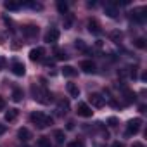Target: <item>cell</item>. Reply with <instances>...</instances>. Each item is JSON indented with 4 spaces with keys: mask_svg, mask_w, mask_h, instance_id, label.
Returning <instances> with one entry per match:
<instances>
[{
    "mask_svg": "<svg viewBox=\"0 0 147 147\" xmlns=\"http://www.w3.org/2000/svg\"><path fill=\"white\" fill-rule=\"evenodd\" d=\"M31 95H33V99H35L36 102H40V104H50V102H52V94H50L47 88H43V87L33 85V87H31Z\"/></svg>",
    "mask_w": 147,
    "mask_h": 147,
    "instance_id": "cell-1",
    "label": "cell"
},
{
    "mask_svg": "<svg viewBox=\"0 0 147 147\" xmlns=\"http://www.w3.org/2000/svg\"><path fill=\"white\" fill-rule=\"evenodd\" d=\"M30 121H31L36 128H47L49 125L54 123V119H52L50 116L43 114V113H31V114H30Z\"/></svg>",
    "mask_w": 147,
    "mask_h": 147,
    "instance_id": "cell-2",
    "label": "cell"
},
{
    "mask_svg": "<svg viewBox=\"0 0 147 147\" xmlns=\"http://www.w3.org/2000/svg\"><path fill=\"white\" fill-rule=\"evenodd\" d=\"M140 125H142V119H140V118L130 119V121H128V125H126V131H125V135H126V137L135 135V133L140 130Z\"/></svg>",
    "mask_w": 147,
    "mask_h": 147,
    "instance_id": "cell-3",
    "label": "cell"
},
{
    "mask_svg": "<svg viewBox=\"0 0 147 147\" xmlns=\"http://www.w3.org/2000/svg\"><path fill=\"white\" fill-rule=\"evenodd\" d=\"M88 100H90V104H92L94 107H99V109L104 107V104H106V99H104L100 94H95V92L88 95Z\"/></svg>",
    "mask_w": 147,
    "mask_h": 147,
    "instance_id": "cell-4",
    "label": "cell"
},
{
    "mask_svg": "<svg viewBox=\"0 0 147 147\" xmlns=\"http://www.w3.org/2000/svg\"><path fill=\"white\" fill-rule=\"evenodd\" d=\"M76 113H78V116H83V118H90V116L94 114L92 107H90L88 104H85V102H80V104H78Z\"/></svg>",
    "mask_w": 147,
    "mask_h": 147,
    "instance_id": "cell-5",
    "label": "cell"
},
{
    "mask_svg": "<svg viewBox=\"0 0 147 147\" xmlns=\"http://www.w3.org/2000/svg\"><path fill=\"white\" fill-rule=\"evenodd\" d=\"M23 35H24L26 38H35V36H38V26H35V24H26V26H23Z\"/></svg>",
    "mask_w": 147,
    "mask_h": 147,
    "instance_id": "cell-6",
    "label": "cell"
},
{
    "mask_svg": "<svg viewBox=\"0 0 147 147\" xmlns=\"http://www.w3.org/2000/svg\"><path fill=\"white\" fill-rule=\"evenodd\" d=\"M59 36H61L59 30H55V28H50V30L45 33V42H47V43H55V42L59 40Z\"/></svg>",
    "mask_w": 147,
    "mask_h": 147,
    "instance_id": "cell-7",
    "label": "cell"
},
{
    "mask_svg": "<svg viewBox=\"0 0 147 147\" xmlns=\"http://www.w3.org/2000/svg\"><path fill=\"white\" fill-rule=\"evenodd\" d=\"M104 12H106L109 18H113V19L118 18V14H119V12H118V7H116L114 2H107V4L104 5Z\"/></svg>",
    "mask_w": 147,
    "mask_h": 147,
    "instance_id": "cell-8",
    "label": "cell"
},
{
    "mask_svg": "<svg viewBox=\"0 0 147 147\" xmlns=\"http://www.w3.org/2000/svg\"><path fill=\"white\" fill-rule=\"evenodd\" d=\"M43 54H45V50H43L42 47L31 49V50H30V59H31L33 62H36V61H42V59H43Z\"/></svg>",
    "mask_w": 147,
    "mask_h": 147,
    "instance_id": "cell-9",
    "label": "cell"
},
{
    "mask_svg": "<svg viewBox=\"0 0 147 147\" xmlns=\"http://www.w3.org/2000/svg\"><path fill=\"white\" fill-rule=\"evenodd\" d=\"M12 73H14L16 76H24V73H26L24 64H23V62H19V61L12 62Z\"/></svg>",
    "mask_w": 147,
    "mask_h": 147,
    "instance_id": "cell-10",
    "label": "cell"
},
{
    "mask_svg": "<svg viewBox=\"0 0 147 147\" xmlns=\"http://www.w3.org/2000/svg\"><path fill=\"white\" fill-rule=\"evenodd\" d=\"M144 12H145L144 7H142V9H135V11L131 12V19L137 21V23H144V21H145V14H144Z\"/></svg>",
    "mask_w": 147,
    "mask_h": 147,
    "instance_id": "cell-11",
    "label": "cell"
},
{
    "mask_svg": "<svg viewBox=\"0 0 147 147\" xmlns=\"http://www.w3.org/2000/svg\"><path fill=\"white\" fill-rule=\"evenodd\" d=\"M80 67H82L83 73H88V75H90V73H95V64L92 61H82Z\"/></svg>",
    "mask_w": 147,
    "mask_h": 147,
    "instance_id": "cell-12",
    "label": "cell"
},
{
    "mask_svg": "<svg viewBox=\"0 0 147 147\" xmlns=\"http://www.w3.org/2000/svg\"><path fill=\"white\" fill-rule=\"evenodd\" d=\"M123 97H125V104H133L137 100V95L135 92L128 90V88H123Z\"/></svg>",
    "mask_w": 147,
    "mask_h": 147,
    "instance_id": "cell-13",
    "label": "cell"
},
{
    "mask_svg": "<svg viewBox=\"0 0 147 147\" xmlns=\"http://www.w3.org/2000/svg\"><path fill=\"white\" fill-rule=\"evenodd\" d=\"M18 138H19L21 142H28V140L31 138V131H30L28 128H24V126H23V128H19V130H18Z\"/></svg>",
    "mask_w": 147,
    "mask_h": 147,
    "instance_id": "cell-14",
    "label": "cell"
},
{
    "mask_svg": "<svg viewBox=\"0 0 147 147\" xmlns=\"http://www.w3.org/2000/svg\"><path fill=\"white\" fill-rule=\"evenodd\" d=\"M88 31L94 33V35H100V24L95 21V19H88Z\"/></svg>",
    "mask_w": 147,
    "mask_h": 147,
    "instance_id": "cell-15",
    "label": "cell"
},
{
    "mask_svg": "<svg viewBox=\"0 0 147 147\" xmlns=\"http://www.w3.org/2000/svg\"><path fill=\"white\" fill-rule=\"evenodd\" d=\"M69 111V100H59V106H57V113L59 114H66Z\"/></svg>",
    "mask_w": 147,
    "mask_h": 147,
    "instance_id": "cell-16",
    "label": "cell"
},
{
    "mask_svg": "<svg viewBox=\"0 0 147 147\" xmlns=\"http://www.w3.org/2000/svg\"><path fill=\"white\" fill-rule=\"evenodd\" d=\"M66 88H67V92H69L71 97H78V95H80V88H78L75 83H67Z\"/></svg>",
    "mask_w": 147,
    "mask_h": 147,
    "instance_id": "cell-17",
    "label": "cell"
},
{
    "mask_svg": "<svg viewBox=\"0 0 147 147\" xmlns=\"http://www.w3.org/2000/svg\"><path fill=\"white\" fill-rule=\"evenodd\" d=\"M62 75L67 76V78H73V76H76V69L73 66H64L62 67Z\"/></svg>",
    "mask_w": 147,
    "mask_h": 147,
    "instance_id": "cell-18",
    "label": "cell"
},
{
    "mask_svg": "<svg viewBox=\"0 0 147 147\" xmlns=\"http://www.w3.org/2000/svg\"><path fill=\"white\" fill-rule=\"evenodd\" d=\"M54 55H55V59H57V61H64V59H67V57H69V55H67L62 49H59V47H55V49H54Z\"/></svg>",
    "mask_w": 147,
    "mask_h": 147,
    "instance_id": "cell-19",
    "label": "cell"
},
{
    "mask_svg": "<svg viewBox=\"0 0 147 147\" xmlns=\"http://www.w3.org/2000/svg\"><path fill=\"white\" fill-rule=\"evenodd\" d=\"M18 114H19V111H18V109H9V111L5 113V121H9V123H11V121H14V119L18 118Z\"/></svg>",
    "mask_w": 147,
    "mask_h": 147,
    "instance_id": "cell-20",
    "label": "cell"
},
{
    "mask_svg": "<svg viewBox=\"0 0 147 147\" xmlns=\"http://www.w3.org/2000/svg\"><path fill=\"white\" fill-rule=\"evenodd\" d=\"M57 11H59V14H62V16L67 14V4L64 2V0H59V2H57Z\"/></svg>",
    "mask_w": 147,
    "mask_h": 147,
    "instance_id": "cell-21",
    "label": "cell"
},
{
    "mask_svg": "<svg viewBox=\"0 0 147 147\" xmlns=\"http://www.w3.org/2000/svg\"><path fill=\"white\" fill-rule=\"evenodd\" d=\"M12 100L14 102H21L23 100V90L21 88H14L12 90Z\"/></svg>",
    "mask_w": 147,
    "mask_h": 147,
    "instance_id": "cell-22",
    "label": "cell"
},
{
    "mask_svg": "<svg viewBox=\"0 0 147 147\" xmlns=\"http://www.w3.org/2000/svg\"><path fill=\"white\" fill-rule=\"evenodd\" d=\"M73 21H75V16H73V14H66V16H64V28L69 30L71 24H73Z\"/></svg>",
    "mask_w": 147,
    "mask_h": 147,
    "instance_id": "cell-23",
    "label": "cell"
},
{
    "mask_svg": "<svg viewBox=\"0 0 147 147\" xmlns=\"http://www.w3.org/2000/svg\"><path fill=\"white\" fill-rule=\"evenodd\" d=\"M54 138H55V142L61 145V144L64 142V131H62V130H55V131H54Z\"/></svg>",
    "mask_w": 147,
    "mask_h": 147,
    "instance_id": "cell-24",
    "label": "cell"
},
{
    "mask_svg": "<svg viewBox=\"0 0 147 147\" xmlns=\"http://www.w3.org/2000/svg\"><path fill=\"white\" fill-rule=\"evenodd\" d=\"M4 5H5L7 11H18V9L21 7V4H18V2H11V0H9V2H5Z\"/></svg>",
    "mask_w": 147,
    "mask_h": 147,
    "instance_id": "cell-25",
    "label": "cell"
},
{
    "mask_svg": "<svg viewBox=\"0 0 147 147\" xmlns=\"http://www.w3.org/2000/svg\"><path fill=\"white\" fill-rule=\"evenodd\" d=\"M75 47H76L78 50H82V52H88V47H87V43H85L83 40H76V42H75Z\"/></svg>",
    "mask_w": 147,
    "mask_h": 147,
    "instance_id": "cell-26",
    "label": "cell"
},
{
    "mask_svg": "<svg viewBox=\"0 0 147 147\" xmlns=\"http://www.w3.org/2000/svg\"><path fill=\"white\" fill-rule=\"evenodd\" d=\"M38 147H52V144L47 137H40L38 138Z\"/></svg>",
    "mask_w": 147,
    "mask_h": 147,
    "instance_id": "cell-27",
    "label": "cell"
},
{
    "mask_svg": "<svg viewBox=\"0 0 147 147\" xmlns=\"http://www.w3.org/2000/svg\"><path fill=\"white\" fill-rule=\"evenodd\" d=\"M118 76H119V78H126V76H130V67H123V69H119V71H118Z\"/></svg>",
    "mask_w": 147,
    "mask_h": 147,
    "instance_id": "cell-28",
    "label": "cell"
},
{
    "mask_svg": "<svg viewBox=\"0 0 147 147\" xmlns=\"http://www.w3.org/2000/svg\"><path fill=\"white\" fill-rule=\"evenodd\" d=\"M26 5L35 9V11H42V4H36V2H26Z\"/></svg>",
    "mask_w": 147,
    "mask_h": 147,
    "instance_id": "cell-29",
    "label": "cell"
},
{
    "mask_svg": "<svg viewBox=\"0 0 147 147\" xmlns=\"http://www.w3.org/2000/svg\"><path fill=\"white\" fill-rule=\"evenodd\" d=\"M111 38H113L116 43H119V42H121V33H119V31H113V33H111Z\"/></svg>",
    "mask_w": 147,
    "mask_h": 147,
    "instance_id": "cell-30",
    "label": "cell"
},
{
    "mask_svg": "<svg viewBox=\"0 0 147 147\" xmlns=\"http://www.w3.org/2000/svg\"><path fill=\"white\" fill-rule=\"evenodd\" d=\"M67 147H85V144L82 140H75V142H69Z\"/></svg>",
    "mask_w": 147,
    "mask_h": 147,
    "instance_id": "cell-31",
    "label": "cell"
},
{
    "mask_svg": "<svg viewBox=\"0 0 147 147\" xmlns=\"http://www.w3.org/2000/svg\"><path fill=\"white\" fill-rule=\"evenodd\" d=\"M135 47H138V49H145V40H144V38H137V40H135Z\"/></svg>",
    "mask_w": 147,
    "mask_h": 147,
    "instance_id": "cell-32",
    "label": "cell"
},
{
    "mask_svg": "<svg viewBox=\"0 0 147 147\" xmlns=\"http://www.w3.org/2000/svg\"><path fill=\"white\" fill-rule=\"evenodd\" d=\"M107 123H109V126H113V128H114V126L118 125V119H116V118H109V119H107Z\"/></svg>",
    "mask_w": 147,
    "mask_h": 147,
    "instance_id": "cell-33",
    "label": "cell"
},
{
    "mask_svg": "<svg viewBox=\"0 0 147 147\" xmlns=\"http://www.w3.org/2000/svg\"><path fill=\"white\" fill-rule=\"evenodd\" d=\"M0 109H5V100H4L2 95H0Z\"/></svg>",
    "mask_w": 147,
    "mask_h": 147,
    "instance_id": "cell-34",
    "label": "cell"
},
{
    "mask_svg": "<svg viewBox=\"0 0 147 147\" xmlns=\"http://www.w3.org/2000/svg\"><path fill=\"white\" fill-rule=\"evenodd\" d=\"M5 130H7V128H5V125L0 123V135H4V133H5Z\"/></svg>",
    "mask_w": 147,
    "mask_h": 147,
    "instance_id": "cell-35",
    "label": "cell"
},
{
    "mask_svg": "<svg viewBox=\"0 0 147 147\" xmlns=\"http://www.w3.org/2000/svg\"><path fill=\"white\" fill-rule=\"evenodd\" d=\"M45 66H47V67H52V66H54V61L47 59V61H45Z\"/></svg>",
    "mask_w": 147,
    "mask_h": 147,
    "instance_id": "cell-36",
    "label": "cell"
},
{
    "mask_svg": "<svg viewBox=\"0 0 147 147\" xmlns=\"http://www.w3.org/2000/svg\"><path fill=\"white\" fill-rule=\"evenodd\" d=\"M67 130H73V128H75V123H73V121H67V126H66Z\"/></svg>",
    "mask_w": 147,
    "mask_h": 147,
    "instance_id": "cell-37",
    "label": "cell"
},
{
    "mask_svg": "<svg viewBox=\"0 0 147 147\" xmlns=\"http://www.w3.org/2000/svg\"><path fill=\"white\" fill-rule=\"evenodd\" d=\"M4 66H5V59H4V57H2V55H0V69H2V67H4Z\"/></svg>",
    "mask_w": 147,
    "mask_h": 147,
    "instance_id": "cell-38",
    "label": "cell"
},
{
    "mask_svg": "<svg viewBox=\"0 0 147 147\" xmlns=\"http://www.w3.org/2000/svg\"><path fill=\"white\" fill-rule=\"evenodd\" d=\"M111 147H123V144H119V142H114V144H113Z\"/></svg>",
    "mask_w": 147,
    "mask_h": 147,
    "instance_id": "cell-39",
    "label": "cell"
},
{
    "mask_svg": "<svg viewBox=\"0 0 147 147\" xmlns=\"http://www.w3.org/2000/svg\"><path fill=\"white\" fill-rule=\"evenodd\" d=\"M133 147H144V145H142V144H138V142H137V144H133Z\"/></svg>",
    "mask_w": 147,
    "mask_h": 147,
    "instance_id": "cell-40",
    "label": "cell"
},
{
    "mask_svg": "<svg viewBox=\"0 0 147 147\" xmlns=\"http://www.w3.org/2000/svg\"><path fill=\"white\" fill-rule=\"evenodd\" d=\"M24 147H28V145H24Z\"/></svg>",
    "mask_w": 147,
    "mask_h": 147,
    "instance_id": "cell-41",
    "label": "cell"
}]
</instances>
